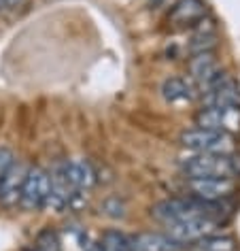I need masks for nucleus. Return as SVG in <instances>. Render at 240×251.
<instances>
[{
    "label": "nucleus",
    "mask_w": 240,
    "mask_h": 251,
    "mask_svg": "<svg viewBox=\"0 0 240 251\" xmlns=\"http://www.w3.org/2000/svg\"><path fill=\"white\" fill-rule=\"evenodd\" d=\"M181 145L195 153H236V136L206 128H189L181 134Z\"/></svg>",
    "instance_id": "7ed1b4c3"
},
{
    "label": "nucleus",
    "mask_w": 240,
    "mask_h": 251,
    "mask_svg": "<svg viewBox=\"0 0 240 251\" xmlns=\"http://www.w3.org/2000/svg\"><path fill=\"white\" fill-rule=\"evenodd\" d=\"M28 175V168L22 162H13V166L7 171L4 179L0 181V202L4 206H13L20 204V196H22V185L24 179Z\"/></svg>",
    "instance_id": "ddd939ff"
},
{
    "label": "nucleus",
    "mask_w": 240,
    "mask_h": 251,
    "mask_svg": "<svg viewBox=\"0 0 240 251\" xmlns=\"http://www.w3.org/2000/svg\"><path fill=\"white\" fill-rule=\"evenodd\" d=\"M183 245H179L174 238L162 232H138L130 236V251H181Z\"/></svg>",
    "instance_id": "4468645a"
},
{
    "label": "nucleus",
    "mask_w": 240,
    "mask_h": 251,
    "mask_svg": "<svg viewBox=\"0 0 240 251\" xmlns=\"http://www.w3.org/2000/svg\"><path fill=\"white\" fill-rule=\"evenodd\" d=\"M102 211L106 213V215L111 217H123L125 215V206L119 198H109L102 202Z\"/></svg>",
    "instance_id": "6ab92c4d"
},
{
    "label": "nucleus",
    "mask_w": 240,
    "mask_h": 251,
    "mask_svg": "<svg viewBox=\"0 0 240 251\" xmlns=\"http://www.w3.org/2000/svg\"><path fill=\"white\" fill-rule=\"evenodd\" d=\"M208 13V7L204 0H176L168 13V22L172 26L187 28L195 26L200 20H204Z\"/></svg>",
    "instance_id": "9b49d317"
},
{
    "label": "nucleus",
    "mask_w": 240,
    "mask_h": 251,
    "mask_svg": "<svg viewBox=\"0 0 240 251\" xmlns=\"http://www.w3.org/2000/svg\"><path fill=\"white\" fill-rule=\"evenodd\" d=\"M153 2H157V0H153Z\"/></svg>",
    "instance_id": "5701e85b"
},
{
    "label": "nucleus",
    "mask_w": 240,
    "mask_h": 251,
    "mask_svg": "<svg viewBox=\"0 0 240 251\" xmlns=\"http://www.w3.org/2000/svg\"><path fill=\"white\" fill-rule=\"evenodd\" d=\"M187 68H189V77H192V81L195 85H200L202 92L221 75V66H219L217 58L213 55V51L193 53Z\"/></svg>",
    "instance_id": "9d476101"
},
{
    "label": "nucleus",
    "mask_w": 240,
    "mask_h": 251,
    "mask_svg": "<svg viewBox=\"0 0 240 251\" xmlns=\"http://www.w3.org/2000/svg\"><path fill=\"white\" fill-rule=\"evenodd\" d=\"M83 251H102L100 249V243H92V241H87L83 245Z\"/></svg>",
    "instance_id": "412c9836"
},
{
    "label": "nucleus",
    "mask_w": 240,
    "mask_h": 251,
    "mask_svg": "<svg viewBox=\"0 0 240 251\" xmlns=\"http://www.w3.org/2000/svg\"><path fill=\"white\" fill-rule=\"evenodd\" d=\"M13 162H15L13 151H11L9 147H0V181L4 179V175H7V171L13 166Z\"/></svg>",
    "instance_id": "aec40b11"
},
{
    "label": "nucleus",
    "mask_w": 240,
    "mask_h": 251,
    "mask_svg": "<svg viewBox=\"0 0 240 251\" xmlns=\"http://www.w3.org/2000/svg\"><path fill=\"white\" fill-rule=\"evenodd\" d=\"M47 194H49V173L45 171V168H41V166L28 168V175H26L24 185H22L20 204L26 211L45 209Z\"/></svg>",
    "instance_id": "39448f33"
},
{
    "label": "nucleus",
    "mask_w": 240,
    "mask_h": 251,
    "mask_svg": "<svg viewBox=\"0 0 240 251\" xmlns=\"http://www.w3.org/2000/svg\"><path fill=\"white\" fill-rule=\"evenodd\" d=\"M181 171L187 179L200 177H240V155L238 153H195L181 160Z\"/></svg>",
    "instance_id": "f03ea898"
},
{
    "label": "nucleus",
    "mask_w": 240,
    "mask_h": 251,
    "mask_svg": "<svg viewBox=\"0 0 240 251\" xmlns=\"http://www.w3.org/2000/svg\"><path fill=\"white\" fill-rule=\"evenodd\" d=\"M22 0H0V7H7V9H11V7H17Z\"/></svg>",
    "instance_id": "4be33fe9"
},
{
    "label": "nucleus",
    "mask_w": 240,
    "mask_h": 251,
    "mask_svg": "<svg viewBox=\"0 0 240 251\" xmlns=\"http://www.w3.org/2000/svg\"><path fill=\"white\" fill-rule=\"evenodd\" d=\"M77 196L79 194L72 190L71 183H68L66 175L62 171V164H58L51 173H49V194H47L45 209L60 213V211L68 209Z\"/></svg>",
    "instance_id": "1a4fd4ad"
},
{
    "label": "nucleus",
    "mask_w": 240,
    "mask_h": 251,
    "mask_svg": "<svg viewBox=\"0 0 240 251\" xmlns=\"http://www.w3.org/2000/svg\"><path fill=\"white\" fill-rule=\"evenodd\" d=\"M221 211H223V202H206V200H200L195 196H185V198H168L153 204L151 206V217L164 226L179 224L193 217H211L219 222Z\"/></svg>",
    "instance_id": "f257e3e1"
},
{
    "label": "nucleus",
    "mask_w": 240,
    "mask_h": 251,
    "mask_svg": "<svg viewBox=\"0 0 240 251\" xmlns=\"http://www.w3.org/2000/svg\"><path fill=\"white\" fill-rule=\"evenodd\" d=\"M162 96L166 102H189L195 96V85L183 77H170L162 83Z\"/></svg>",
    "instance_id": "2eb2a0df"
},
{
    "label": "nucleus",
    "mask_w": 240,
    "mask_h": 251,
    "mask_svg": "<svg viewBox=\"0 0 240 251\" xmlns=\"http://www.w3.org/2000/svg\"><path fill=\"white\" fill-rule=\"evenodd\" d=\"M102 251H130V236L121 230H106L100 238Z\"/></svg>",
    "instance_id": "dca6fc26"
},
{
    "label": "nucleus",
    "mask_w": 240,
    "mask_h": 251,
    "mask_svg": "<svg viewBox=\"0 0 240 251\" xmlns=\"http://www.w3.org/2000/svg\"><path fill=\"white\" fill-rule=\"evenodd\" d=\"M195 126L236 136L240 132V106H227V109L202 106L195 113Z\"/></svg>",
    "instance_id": "20e7f679"
},
{
    "label": "nucleus",
    "mask_w": 240,
    "mask_h": 251,
    "mask_svg": "<svg viewBox=\"0 0 240 251\" xmlns=\"http://www.w3.org/2000/svg\"><path fill=\"white\" fill-rule=\"evenodd\" d=\"M202 94H204L202 106H217V109L240 106V87L227 73H221Z\"/></svg>",
    "instance_id": "0eeeda50"
},
{
    "label": "nucleus",
    "mask_w": 240,
    "mask_h": 251,
    "mask_svg": "<svg viewBox=\"0 0 240 251\" xmlns=\"http://www.w3.org/2000/svg\"><path fill=\"white\" fill-rule=\"evenodd\" d=\"M62 171L77 194L90 192L96 185V171L87 160H66L62 164Z\"/></svg>",
    "instance_id": "f8f14e48"
},
{
    "label": "nucleus",
    "mask_w": 240,
    "mask_h": 251,
    "mask_svg": "<svg viewBox=\"0 0 240 251\" xmlns=\"http://www.w3.org/2000/svg\"><path fill=\"white\" fill-rule=\"evenodd\" d=\"M187 187L192 196L206 202H225L236 194V179L232 177H200L187 179Z\"/></svg>",
    "instance_id": "423d86ee"
},
{
    "label": "nucleus",
    "mask_w": 240,
    "mask_h": 251,
    "mask_svg": "<svg viewBox=\"0 0 240 251\" xmlns=\"http://www.w3.org/2000/svg\"><path fill=\"white\" fill-rule=\"evenodd\" d=\"M219 222L217 219H211V217H193V219H185V222H179V224H170L166 226L168 232L166 234L170 238H174L179 245H192V243H198L202 238L211 236L215 230H217Z\"/></svg>",
    "instance_id": "6e6552de"
},
{
    "label": "nucleus",
    "mask_w": 240,
    "mask_h": 251,
    "mask_svg": "<svg viewBox=\"0 0 240 251\" xmlns=\"http://www.w3.org/2000/svg\"><path fill=\"white\" fill-rule=\"evenodd\" d=\"M32 249L34 251H62V241H60L58 232L51 230V228L41 230L34 238Z\"/></svg>",
    "instance_id": "a211bd4d"
},
{
    "label": "nucleus",
    "mask_w": 240,
    "mask_h": 251,
    "mask_svg": "<svg viewBox=\"0 0 240 251\" xmlns=\"http://www.w3.org/2000/svg\"><path fill=\"white\" fill-rule=\"evenodd\" d=\"M198 251H236V241L232 236H206L195 243Z\"/></svg>",
    "instance_id": "f3484780"
}]
</instances>
